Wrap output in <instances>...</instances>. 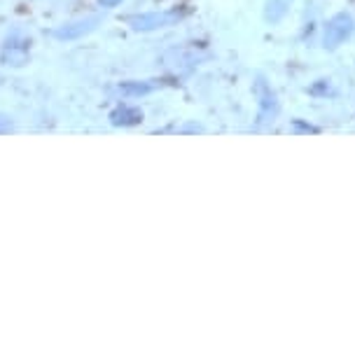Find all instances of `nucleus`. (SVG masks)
I'll return each mask as SVG.
<instances>
[{
    "label": "nucleus",
    "mask_w": 355,
    "mask_h": 357,
    "mask_svg": "<svg viewBox=\"0 0 355 357\" xmlns=\"http://www.w3.org/2000/svg\"><path fill=\"white\" fill-rule=\"evenodd\" d=\"M187 15L185 10H164V12H147V15H133L126 19V24L131 26L133 31H157V29H166V26L178 24L180 19Z\"/></svg>",
    "instance_id": "1"
},
{
    "label": "nucleus",
    "mask_w": 355,
    "mask_h": 357,
    "mask_svg": "<svg viewBox=\"0 0 355 357\" xmlns=\"http://www.w3.org/2000/svg\"><path fill=\"white\" fill-rule=\"evenodd\" d=\"M355 31V22L351 15L341 12V15H334L330 22L325 24V31H323V47L325 50H337L346 43L348 38L353 36Z\"/></svg>",
    "instance_id": "2"
},
{
    "label": "nucleus",
    "mask_w": 355,
    "mask_h": 357,
    "mask_svg": "<svg viewBox=\"0 0 355 357\" xmlns=\"http://www.w3.org/2000/svg\"><path fill=\"white\" fill-rule=\"evenodd\" d=\"M255 93H257V98H259L257 124L262 126V124L273 122V119H276V114H278V110H280L276 93H273V89H271L269 84L264 82V79H257V84H255Z\"/></svg>",
    "instance_id": "3"
},
{
    "label": "nucleus",
    "mask_w": 355,
    "mask_h": 357,
    "mask_svg": "<svg viewBox=\"0 0 355 357\" xmlns=\"http://www.w3.org/2000/svg\"><path fill=\"white\" fill-rule=\"evenodd\" d=\"M96 26H98V17L80 19V22L59 26V29L54 31V38L56 40H77V38H84L86 33H91L93 29H96Z\"/></svg>",
    "instance_id": "4"
},
{
    "label": "nucleus",
    "mask_w": 355,
    "mask_h": 357,
    "mask_svg": "<svg viewBox=\"0 0 355 357\" xmlns=\"http://www.w3.org/2000/svg\"><path fill=\"white\" fill-rule=\"evenodd\" d=\"M110 122L112 126H136L143 122V112L131 105H117L110 112Z\"/></svg>",
    "instance_id": "5"
},
{
    "label": "nucleus",
    "mask_w": 355,
    "mask_h": 357,
    "mask_svg": "<svg viewBox=\"0 0 355 357\" xmlns=\"http://www.w3.org/2000/svg\"><path fill=\"white\" fill-rule=\"evenodd\" d=\"M292 0H266L264 5V19L269 24H278L287 12H290Z\"/></svg>",
    "instance_id": "6"
},
{
    "label": "nucleus",
    "mask_w": 355,
    "mask_h": 357,
    "mask_svg": "<svg viewBox=\"0 0 355 357\" xmlns=\"http://www.w3.org/2000/svg\"><path fill=\"white\" fill-rule=\"evenodd\" d=\"M157 86H162V82H155V79H147V82H122L119 91L126 93V96H143V93L155 91Z\"/></svg>",
    "instance_id": "7"
},
{
    "label": "nucleus",
    "mask_w": 355,
    "mask_h": 357,
    "mask_svg": "<svg viewBox=\"0 0 355 357\" xmlns=\"http://www.w3.org/2000/svg\"><path fill=\"white\" fill-rule=\"evenodd\" d=\"M292 126H294V131H299V133H318V129L316 126H311V124H304L301 119H294L292 122Z\"/></svg>",
    "instance_id": "8"
},
{
    "label": "nucleus",
    "mask_w": 355,
    "mask_h": 357,
    "mask_svg": "<svg viewBox=\"0 0 355 357\" xmlns=\"http://www.w3.org/2000/svg\"><path fill=\"white\" fill-rule=\"evenodd\" d=\"M12 131V119L8 114H0V133H8Z\"/></svg>",
    "instance_id": "9"
},
{
    "label": "nucleus",
    "mask_w": 355,
    "mask_h": 357,
    "mask_svg": "<svg viewBox=\"0 0 355 357\" xmlns=\"http://www.w3.org/2000/svg\"><path fill=\"white\" fill-rule=\"evenodd\" d=\"M98 3H100V8H117L122 0H98Z\"/></svg>",
    "instance_id": "10"
}]
</instances>
